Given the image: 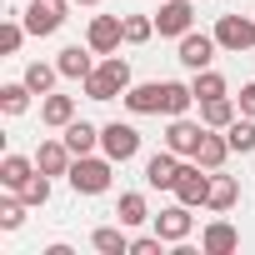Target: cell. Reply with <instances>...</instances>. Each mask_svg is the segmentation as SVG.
Segmentation results:
<instances>
[{
    "label": "cell",
    "mask_w": 255,
    "mask_h": 255,
    "mask_svg": "<svg viewBox=\"0 0 255 255\" xmlns=\"http://www.w3.org/2000/svg\"><path fill=\"white\" fill-rule=\"evenodd\" d=\"M85 95L90 100H115V95H125V90H130V60H120V55H105L85 80Z\"/></svg>",
    "instance_id": "1"
},
{
    "label": "cell",
    "mask_w": 255,
    "mask_h": 255,
    "mask_svg": "<svg viewBox=\"0 0 255 255\" xmlns=\"http://www.w3.org/2000/svg\"><path fill=\"white\" fill-rule=\"evenodd\" d=\"M215 50H220L215 35H195V30H190V35H180V55H175V60H180L185 70H210Z\"/></svg>",
    "instance_id": "11"
},
{
    "label": "cell",
    "mask_w": 255,
    "mask_h": 255,
    "mask_svg": "<svg viewBox=\"0 0 255 255\" xmlns=\"http://www.w3.org/2000/svg\"><path fill=\"white\" fill-rule=\"evenodd\" d=\"M200 250L205 255H230V250H240V230L230 220H210L205 235H200Z\"/></svg>",
    "instance_id": "15"
},
{
    "label": "cell",
    "mask_w": 255,
    "mask_h": 255,
    "mask_svg": "<svg viewBox=\"0 0 255 255\" xmlns=\"http://www.w3.org/2000/svg\"><path fill=\"white\" fill-rule=\"evenodd\" d=\"M190 90H195V100H215V95H225V75H215V70H195Z\"/></svg>",
    "instance_id": "30"
},
{
    "label": "cell",
    "mask_w": 255,
    "mask_h": 255,
    "mask_svg": "<svg viewBox=\"0 0 255 255\" xmlns=\"http://www.w3.org/2000/svg\"><path fill=\"white\" fill-rule=\"evenodd\" d=\"M30 85L25 80H15V85H0V110H5V115H25L30 110Z\"/></svg>",
    "instance_id": "25"
},
{
    "label": "cell",
    "mask_w": 255,
    "mask_h": 255,
    "mask_svg": "<svg viewBox=\"0 0 255 255\" xmlns=\"http://www.w3.org/2000/svg\"><path fill=\"white\" fill-rule=\"evenodd\" d=\"M65 5H70V0H30L25 30H30V35H55V30L65 25Z\"/></svg>",
    "instance_id": "9"
},
{
    "label": "cell",
    "mask_w": 255,
    "mask_h": 255,
    "mask_svg": "<svg viewBox=\"0 0 255 255\" xmlns=\"http://www.w3.org/2000/svg\"><path fill=\"white\" fill-rule=\"evenodd\" d=\"M200 170H205L200 160H185V165H180V180H175V200L190 205V210L210 200V175H200Z\"/></svg>",
    "instance_id": "8"
},
{
    "label": "cell",
    "mask_w": 255,
    "mask_h": 255,
    "mask_svg": "<svg viewBox=\"0 0 255 255\" xmlns=\"http://www.w3.org/2000/svg\"><path fill=\"white\" fill-rule=\"evenodd\" d=\"M55 75H60V65H45V60H30L20 80H25V85H30L35 95H50V85H55Z\"/></svg>",
    "instance_id": "27"
},
{
    "label": "cell",
    "mask_w": 255,
    "mask_h": 255,
    "mask_svg": "<svg viewBox=\"0 0 255 255\" xmlns=\"http://www.w3.org/2000/svg\"><path fill=\"white\" fill-rule=\"evenodd\" d=\"M225 155H230V140H225V130H220V135H215V130H205V140H200L195 160H200L205 170H220V165H225Z\"/></svg>",
    "instance_id": "20"
},
{
    "label": "cell",
    "mask_w": 255,
    "mask_h": 255,
    "mask_svg": "<svg viewBox=\"0 0 255 255\" xmlns=\"http://www.w3.org/2000/svg\"><path fill=\"white\" fill-rule=\"evenodd\" d=\"M100 150H105L115 165L135 160V155H140V130H135V125H120V120H110L105 130H100Z\"/></svg>",
    "instance_id": "3"
},
{
    "label": "cell",
    "mask_w": 255,
    "mask_h": 255,
    "mask_svg": "<svg viewBox=\"0 0 255 255\" xmlns=\"http://www.w3.org/2000/svg\"><path fill=\"white\" fill-rule=\"evenodd\" d=\"M205 130H210L205 120H185V115H170V125H165V145H170L175 155H185V160H195V150H200V140H205Z\"/></svg>",
    "instance_id": "4"
},
{
    "label": "cell",
    "mask_w": 255,
    "mask_h": 255,
    "mask_svg": "<svg viewBox=\"0 0 255 255\" xmlns=\"http://www.w3.org/2000/svg\"><path fill=\"white\" fill-rule=\"evenodd\" d=\"M225 140H230V150L250 155V150H255V115H235V120L225 125Z\"/></svg>",
    "instance_id": "23"
},
{
    "label": "cell",
    "mask_w": 255,
    "mask_h": 255,
    "mask_svg": "<svg viewBox=\"0 0 255 255\" xmlns=\"http://www.w3.org/2000/svg\"><path fill=\"white\" fill-rule=\"evenodd\" d=\"M40 120L55 125V130H65V125L75 120V100H70V95H45V100H40Z\"/></svg>",
    "instance_id": "19"
},
{
    "label": "cell",
    "mask_w": 255,
    "mask_h": 255,
    "mask_svg": "<svg viewBox=\"0 0 255 255\" xmlns=\"http://www.w3.org/2000/svg\"><path fill=\"white\" fill-rule=\"evenodd\" d=\"M110 155L105 160H95V155H75V165H70V185H75V195H105L110 190Z\"/></svg>",
    "instance_id": "2"
},
{
    "label": "cell",
    "mask_w": 255,
    "mask_h": 255,
    "mask_svg": "<svg viewBox=\"0 0 255 255\" xmlns=\"http://www.w3.org/2000/svg\"><path fill=\"white\" fill-rule=\"evenodd\" d=\"M15 195H20L30 210H35V205H45V200H50V175H45V170H35V175H30V180H25Z\"/></svg>",
    "instance_id": "29"
},
{
    "label": "cell",
    "mask_w": 255,
    "mask_h": 255,
    "mask_svg": "<svg viewBox=\"0 0 255 255\" xmlns=\"http://www.w3.org/2000/svg\"><path fill=\"white\" fill-rule=\"evenodd\" d=\"M25 35H30V30H25V20H5V25H0V50H5V55H15Z\"/></svg>",
    "instance_id": "33"
},
{
    "label": "cell",
    "mask_w": 255,
    "mask_h": 255,
    "mask_svg": "<svg viewBox=\"0 0 255 255\" xmlns=\"http://www.w3.org/2000/svg\"><path fill=\"white\" fill-rule=\"evenodd\" d=\"M240 115V105L230 100V95H215V100H200V120L210 125V130H225V125Z\"/></svg>",
    "instance_id": "17"
},
{
    "label": "cell",
    "mask_w": 255,
    "mask_h": 255,
    "mask_svg": "<svg viewBox=\"0 0 255 255\" xmlns=\"http://www.w3.org/2000/svg\"><path fill=\"white\" fill-rule=\"evenodd\" d=\"M240 115H255V80L240 85Z\"/></svg>",
    "instance_id": "35"
},
{
    "label": "cell",
    "mask_w": 255,
    "mask_h": 255,
    "mask_svg": "<svg viewBox=\"0 0 255 255\" xmlns=\"http://www.w3.org/2000/svg\"><path fill=\"white\" fill-rule=\"evenodd\" d=\"M120 40H125V20H120V15H95L90 30H85V45H90L95 55H115Z\"/></svg>",
    "instance_id": "6"
},
{
    "label": "cell",
    "mask_w": 255,
    "mask_h": 255,
    "mask_svg": "<svg viewBox=\"0 0 255 255\" xmlns=\"http://www.w3.org/2000/svg\"><path fill=\"white\" fill-rule=\"evenodd\" d=\"M115 215H120V225H125V230H135V225H145V220H155V215L145 210V195H140V190H130V195H120V205H115Z\"/></svg>",
    "instance_id": "22"
},
{
    "label": "cell",
    "mask_w": 255,
    "mask_h": 255,
    "mask_svg": "<svg viewBox=\"0 0 255 255\" xmlns=\"http://www.w3.org/2000/svg\"><path fill=\"white\" fill-rule=\"evenodd\" d=\"M190 105H195V90L180 80H165V115H185Z\"/></svg>",
    "instance_id": "28"
},
{
    "label": "cell",
    "mask_w": 255,
    "mask_h": 255,
    "mask_svg": "<svg viewBox=\"0 0 255 255\" xmlns=\"http://www.w3.org/2000/svg\"><path fill=\"white\" fill-rule=\"evenodd\" d=\"M30 175H35V160H25V155H5L0 160V185L5 190H20Z\"/></svg>",
    "instance_id": "24"
},
{
    "label": "cell",
    "mask_w": 255,
    "mask_h": 255,
    "mask_svg": "<svg viewBox=\"0 0 255 255\" xmlns=\"http://www.w3.org/2000/svg\"><path fill=\"white\" fill-rule=\"evenodd\" d=\"M155 235H160L165 245H180V240L190 235V205H170V210H160V215H155Z\"/></svg>",
    "instance_id": "14"
},
{
    "label": "cell",
    "mask_w": 255,
    "mask_h": 255,
    "mask_svg": "<svg viewBox=\"0 0 255 255\" xmlns=\"http://www.w3.org/2000/svg\"><path fill=\"white\" fill-rule=\"evenodd\" d=\"M240 200V185H235V175H220V170H210V210H230Z\"/></svg>",
    "instance_id": "21"
},
{
    "label": "cell",
    "mask_w": 255,
    "mask_h": 255,
    "mask_svg": "<svg viewBox=\"0 0 255 255\" xmlns=\"http://www.w3.org/2000/svg\"><path fill=\"white\" fill-rule=\"evenodd\" d=\"M190 25H195V5H190V0H165V5H160V15H155V30L160 35H190Z\"/></svg>",
    "instance_id": "10"
},
{
    "label": "cell",
    "mask_w": 255,
    "mask_h": 255,
    "mask_svg": "<svg viewBox=\"0 0 255 255\" xmlns=\"http://www.w3.org/2000/svg\"><path fill=\"white\" fill-rule=\"evenodd\" d=\"M90 55H95L90 45H65V50L55 55V65H60V75H65V80H85V75L95 70V60H90Z\"/></svg>",
    "instance_id": "16"
},
{
    "label": "cell",
    "mask_w": 255,
    "mask_h": 255,
    "mask_svg": "<svg viewBox=\"0 0 255 255\" xmlns=\"http://www.w3.org/2000/svg\"><path fill=\"white\" fill-rule=\"evenodd\" d=\"M215 45L230 50V55L250 50V45H255V20H250V15H220V20H215Z\"/></svg>",
    "instance_id": "5"
},
{
    "label": "cell",
    "mask_w": 255,
    "mask_h": 255,
    "mask_svg": "<svg viewBox=\"0 0 255 255\" xmlns=\"http://www.w3.org/2000/svg\"><path fill=\"white\" fill-rule=\"evenodd\" d=\"M160 245H165L160 235H135L130 240V255H160Z\"/></svg>",
    "instance_id": "34"
},
{
    "label": "cell",
    "mask_w": 255,
    "mask_h": 255,
    "mask_svg": "<svg viewBox=\"0 0 255 255\" xmlns=\"http://www.w3.org/2000/svg\"><path fill=\"white\" fill-rule=\"evenodd\" d=\"M70 165H75V155H70L65 140H40V150H35V170H45V175H70Z\"/></svg>",
    "instance_id": "13"
},
{
    "label": "cell",
    "mask_w": 255,
    "mask_h": 255,
    "mask_svg": "<svg viewBox=\"0 0 255 255\" xmlns=\"http://www.w3.org/2000/svg\"><path fill=\"white\" fill-rule=\"evenodd\" d=\"M25 210H30V205H25L20 195L0 200V230H20V225H25Z\"/></svg>",
    "instance_id": "32"
},
{
    "label": "cell",
    "mask_w": 255,
    "mask_h": 255,
    "mask_svg": "<svg viewBox=\"0 0 255 255\" xmlns=\"http://www.w3.org/2000/svg\"><path fill=\"white\" fill-rule=\"evenodd\" d=\"M125 105H130L135 115H165V80H155V85H130V90H125Z\"/></svg>",
    "instance_id": "12"
},
{
    "label": "cell",
    "mask_w": 255,
    "mask_h": 255,
    "mask_svg": "<svg viewBox=\"0 0 255 255\" xmlns=\"http://www.w3.org/2000/svg\"><path fill=\"white\" fill-rule=\"evenodd\" d=\"M180 165H185V155H175L170 145H165V150H155V155L145 160V185H150V190H175Z\"/></svg>",
    "instance_id": "7"
},
{
    "label": "cell",
    "mask_w": 255,
    "mask_h": 255,
    "mask_svg": "<svg viewBox=\"0 0 255 255\" xmlns=\"http://www.w3.org/2000/svg\"><path fill=\"white\" fill-rule=\"evenodd\" d=\"M65 145H70V155H90L100 145V130H95L90 120H70L65 125Z\"/></svg>",
    "instance_id": "18"
},
{
    "label": "cell",
    "mask_w": 255,
    "mask_h": 255,
    "mask_svg": "<svg viewBox=\"0 0 255 255\" xmlns=\"http://www.w3.org/2000/svg\"><path fill=\"white\" fill-rule=\"evenodd\" d=\"M80 5H100V0H80Z\"/></svg>",
    "instance_id": "36"
},
{
    "label": "cell",
    "mask_w": 255,
    "mask_h": 255,
    "mask_svg": "<svg viewBox=\"0 0 255 255\" xmlns=\"http://www.w3.org/2000/svg\"><path fill=\"white\" fill-rule=\"evenodd\" d=\"M155 35V20L150 15H125V45H145Z\"/></svg>",
    "instance_id": "31"
},
{
    "label": "cell",
    "mask_w": 255,
    "mask_h": 255,
    "mask_svg": "<svg viewBox=\"0 0 255 255\" xmlns=\"http://www.w3.org/2000/svg\"><path fill=\"white\" fill-rule=\"evenodd\" d=\"M90 245H95L100 255H130V240H125V230H115V225H100V230L90 235Z\"/></svg>",
    "instance_id": "26"
}]
</instances>
